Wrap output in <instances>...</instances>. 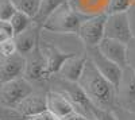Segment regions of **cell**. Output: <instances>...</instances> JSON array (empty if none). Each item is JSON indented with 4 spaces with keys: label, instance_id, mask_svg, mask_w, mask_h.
Segmentation results:
<instances>
[{
    "label": "cell",
    "instance_id": "30",
    "mask_svg": "<svg viewBox=\"0 0 135 120\" xmlns=\"http://www.w3.org/2000/svg\"><path fill=\"white\" fill-rule=\"evenodd\" d=\"M0 88H2V81H0Z\"/></svg>",
    "mask_w": 135,
    "mask_h": 120
},
{
    "label": "cell",
    "instance_id": "22",
    "mask_svg": "<svg viewBox=\"0 0 135 120\" xmlns=\"http://www.w3.org/2000/svg\"><path fill=\"white\" fill-rule=\"evenodd\" d=\"M15 53H18L16 50V43H15V39L11 38L3 43H0V54L3 57H9V56H14Z\"/></svg>",
    "mask_w": 135,
    "mask_h": 120
},
{
    "label": "cell",
    "instance_id": "6",
    "mask_svg": "<svg viewBox=\"0 0 135 120\" xmlns=\"http://www.w3.org/2000/svg\"><path fill=\"white\" fill-rule=\"evenodd\" d=\"M116 104L120 109L135 113V70L130 65L123 68L122 80L116 88Z\"/></svg>",
    "mask_w": 135,
    "mask_h": 120
},
{
    "label": "cell",
    "instance_id": "18",
    "mask_svg": "<svg viewBox=\"0 0 135 120\" xmlns=\"http://www.w3.org/2000/svg\"><path fill=\"white\" fill-rule=\"evenodd\" d=\"M11 26H12V30H14V37L20 34L22 31H25L31 23H32V18L28 16L27 14L22 12V11H16L14 14V16L11 18L9 20Z\"/></svg>",
    "mask_w": 135,
    "mask_h": 120
},
{
    "label": "cell",
    "instance_id": "21",
    "mask_svg": "<svg viewBox=\"0 0 135 120\" xmlns=\"http://www.w3.org/2000/svg\"><path fill=\"white\" fill-rule=\"evenodd\" d=\"M0 120H26L16 109L0 105Z\"/></svg>",
    "mask_w": 135,
    "mask_h": 120
},
{
    "label": "cell",
    "instance_id": "8",
    "mask_svg": "<svg viewBox=\"0 0 135 120\" xmlns=\"http://www.w3.org/2000/svg\"><path fill=\"white\" fill-rule=\"evenodd\" d=\"M104 38L116 39L123 43H127V45L132 41L126 12L107 14L105 26H104Z\"/></svg>",
    "mask_w": 135,
    "mask_h": 120
},
{
    "label": "cell",
    "instance_id": "2",
    "mask_svg": "<svg viewBox=\"0 0 135 120\" xmlns=\"http://www.w3.org/2000/svg\"><path fill=\"white\" fill-rule=\"evenodd\" d=\"M85 19L86 16L78 14L72 7L70 2H68L53 11L51 15L43 23L42 28L53 32V34H76L77 35V31Z\"/></svg>",
    "mask_w": 135,
    "mask_h": 120
},
{
    "label": "cell",
    "instance_id": "13",
    "mask_svg": "<svg viewBox=\"0 0 135 120\" xmlns=\"http://www.w3.org/2000/svg\"><path fill=\"white\" fill-rule=\"evenodd\" d=\"M46 107L47 111L53 113L57 120L64 119L66 115L74 111V107L69 99L60 91H49L46 93Z\"/></svg>",
    "mask_w": 135,
    "mask_h": 120
},
{
    "label": "cell",
    "instance_id": "25",
    "mask_svg": "<svg viewBox=\"0 0 135 120\" xmlns=\"http://www.w3.org/2000/svg\"><path fill=\"white\" fill-rule=\"evenodd\" d=\"M26 120H57V119L54 117L53 113H50V112L46 109V111H43V112H39V113H37V115H32V116L27 117Z\"/></svg>",
    "mask_w": 135,
    "mask_h": 120
},
{
    "label": "cell",
    "instance_id": "26",
    "mask_svg": "<svg viewBox=\"0 0 135 120\" xmlns=\"http://www.w3.org/2000/svg\"><path fill=\"white\" fill-rule=\"evenodd\" d=\"M131 43V49H128V65L135 70V39H132Z\"/></svg>",
    "mask_w": 135,
    "mask_h": 120
},
{
    "label": "cell",
    "instance_id": "12",
    "mask_svg": "<svg viewBox=\"0 0 135 120\" xmlns=\"http://www.w3.org/2000/svg\"><path fill=\"white\" fill-rule=\"evenodd\" d=\"M41 30H42V27L32 20V23L25 31H22L20 34L14 37L15 43H16V50L19 54H22L23 57H27L39 45Z\"/></svg>",
    "mask_w": 135,
    "mask_h": 120
},
{
    "label": "cell",
    "instance_id": "3",
    "mask_svg": "<svg viewBox=\"0 0 135 120\" xmlns=\"http://www.w3.org/2000/svg\"><path fill=\"white\" fill-rule=\"evenodd\" d=\"M31 93H34V86L26 77L3 82L0 88V105L15 109Z\"/></svg>",
    "mask_w": 135,
    "mask_h": 120
},
{
    "label": "cell",
    "instance_id": "29",
    "mask_svg": "<svg viewBox=\"0 0 135 120\" xmlns=\"http://www.w3.org/2000/svg\"><path fill=\"white\" fill-rule=\"evenodd\" d=\"M2 58H3V56H2V54H0V61H2Z\"/></svg>",
    "mask_w": 135,
    "mask_h": 120
},
{
    "label": "cell",
    "instance_id": "24",
    "mask_svg": "<svg viewBox=\"0 0 135 120\" xmlns=\"http://www.w3.org/2000/svg\"><path fill=\"white\" fill-rule=\"evenodd\" d=\"M126 15H127V20H128V26H130L132 39H135V4H132L126 11Z\"/></svg>",
    "mask_w": 135,
    "mask_h": 120
},
{
    "label": "cell",
    "instance_id": "1",
    "mask_svg": "<svg viewBox=\"0 0 135 120\" xmlns=\"http://www.w3.org/2000/svg\"><path fill=\"white\" fill-rule=\"evenodd\" d=\"M77 84L96 108L107 111L118 109L116 88L96 69L95 63L89 58L86 59L83 74Z\"/></svg>",
    "mask_w": 135,
    "mask_h": 120
},
{
    "label": "cell",
    "instance_id": "5",
    "mask_svg": "<svg viewBox=\"0 0 135 120\" xmlns=\"http://www.w3.org/2000/svg\"><path fill=\"white\" fill-rule=\"evenodd\" d=\"M107 14H100L86 18L77 31V37L83 42L85 49L96 47L100 41L104 38V26H105Z\"/></svg>",
    "mask_w": 135,
    "mask_h": 120
},
{
    "label": "cell",
    "instance_id": "20",
    "mask_svg": "<svg viewBox=\"0 0 135 120\" xmlns=\"http://www.w3.org/2000/svg\"><path fill=\"white\" fill-rule=\"evenodd\" d=\"M16 11V7L11 0H0V20L9 22Z\"/></svg>",
    "mask_w": 135,
    "mask_h": 120
},
{
    "label": "cell",
    "instance_id": "17",
    "mask_svg": "<svg viewBox=\"0 0 135 120\" xmlns=\"http://www.w3.org/2000/svg\"><path fill=\"white\" fill-rule=\"evenodd\" d=\"M68 2H70V0H41L38 12L32 18V20L42 27L43 23L46 22V19L51 15L53 11L55 8H58L60 6H62L64 3H68Z\"/></svg>",
    "mask_w": 135,
    "mask_h": 120
},
{
    "label": "cell",
    "instance_id": "4",
    "mask_svg": "<svg viewBox=\"0 0 135 120\" xmlns=\"http://www.w3.org/2000/svg\"><path fill=\"white\" fill-rule=\"evenodd\" d=\"M60 86H61L60 92H62L68 99H69V101L74 107L76 112L81 113L88 120H95L96 107L88 99V96L84 93V91L80 86H78L77 82H70V81L62 80L60 82Z\"/></svg>",
    "mask_w": 135,
    "mask_h": 120
},
{
    "label": "cell",
    "instance_id": "16",
    "mask_svg": "<svg viewBox=\"0 0 135 120\" xmlns=\"http://www.w3.org/2000/svg\"><path fill=\"white\" fill-rule=\"evenodd\" d=\"M109 0H70L72 7L86 18L100 14H107Z\"/></svg>",
    "mask_w": 135,
    "mask_h": 120
},
{
    "label": "cell",
    "instance_id": "7",
    "mask_svg": "<svg viewBox=\"0 0 135 120\" xmlns=\"http://www.w3.org/2000/svg\"><path fill=\"white\" fill-rule=\"evenodd\" d=\"M85 51L88 54V58L95 63L96 69L103 74L104 77L115 86V88H118L119 84H120V80H122L123 68H120L119 65H116L115 62H112L111 59H108L104 54L97 49V46L85 49Z\"/></svg>",
    "mask_w": 135,
    "mask_h": 120
},
{
    "label": "cell",
    "instance_id": "14",
    "mask_svg": "<svg viewBox=\"0 0 135 120\" xmlns=\"http://www.w3.org/2000/svg\"><path fill=\"white\" fill-rule=\"evenodd\" d=\"M86 59H88L86 51L83 54L77 53L74 56H72L70 58H68L58 72L61 78L66 80V81H70V82H78V80H80L81 74H83L84 66L86 63Z\"/></svg>",
    "mask_w": 135,
    "mask_h": 120
},
{
    "label": "cell",
    "instance_id": "9",
    "mask_svg": "<svg viewBox=\"0 0 135 120\" xmlns=\"http://www.w3.org/2000/svg\"><path fill=\"white\" fill-rule=\"evenodd\" d=\"M97 49L104 54V56L119 65L120 68L128 66V45L123 43L116 39L103 38L97 45Z\"/></svg>",
    "mask_w": 135,
    "mask_h": 120
},
{
    "label": "cell",
    "instance_id": "11",
    "mask_svg": "<svg viewBox=\"0 0 135 120\" xmlns=\"http://www.w3.org/2000/svg\"><path fill=\"white\" fill-rule=\"evenodd\" d=\"M25 77L28 81H45L46 76V59L39 45L26 57V72Z\"/></svg>",
    "mask_w": 135,
    "mask_h": 120
},
{
    "label": "cell",
    "instance_id": "23",
    "mask_svg": "<svg viewBox=\"0 0 135 120\" xmlns=\"http://www.w3.org/2000/svg\"><path fill=\"white\" fill-rule=\"evenodd\" d=\"M95 120H119V117L115 115V111H107V109L96 108Z\"/></svg>",
    "mask_w": 135,
    "mask_h": 120
},
{
    "label": "cell",
    "instance_id": "19",
    "mask_svg": "<svg viewBox=\"0 0 135 120\" xmlns=\"http://www.w3.org/2000/svg\"><path fill=\"white\" fill-rule=\"evenodd\" d=\"M11 2L14 3L18 11H22V12L27 14L31 18L37 15L41 4V0H11Z\"/></svg>",
    "mask_w": 135,
    "mask_h": 120
},
{
    "label": "cell",
    "instance_id": "15",
    "mask_svg": "<svg viewBox=\"0 0 135 120\" xmlns=\"http://www.w3.org/2000/svg\"><path fill=\"white\" fill-rule=\"evenodd\" d=\"M15 109L23 116L25 119L37 115L39 112H43L47 109L46 107V94H39V93H31L26 99L22 101Z\"/></svg>",
    "mask_w": 135,
    "mask_h": 120
},
{
    "label": "cell",
    "instance_id": "28",
    "mask_svg": "<svg viewBox=\"0 0 135 120\" xmlns=\"http://www.w3.org/2000/svg\"><path fill=\"white\" fill-rule=\"evenodd\" d=\"M11 38H14L11 34H8L7 31H4V30H2L0 28V43H3V42H6V41H8V39H11Z\"/></svg>",
    "mask_w": 135,
    "mask_h": 120
},
{
    "label": "cell",
    "instance_id": "27",
    "mask_svg": "<svg viewBox=\"0 0 135 120\" xmlns=\"http://www.w3.org/2000/svg\"><path fill=\"white\" fill-rule=\"evenodd\" d=\"M61 120H88L85 116H83L81 113H78V112H76V111H73V112H70L69 115H66L64 119H61Z\"/></svg>",
    "mask_w": 135,
    "mask_h": 120
},
{
    "label": "cell",
    "instance_id": "10",
    "mask_svg": "<svg viewBox=\"0 0 135 120\" xmlns=\"http://www.w3.org/2000/svg\"><path fill=\"white\" fill-rule=\"evenodd\" d=\"M26 72V57L15 53L14 56L3 57L0 61V81L7 82L19 77H25Z\"/></svg>",
    "mask_w": 135,
    "mask_h": 120
},
{
    "label": "cell",
    "instance_id": "31",
    "mask_svg": "<svg viewBox=\"0 0 135 120\" xmlns=\"http://www.w3.org/2000/svg\"><path fill=\"white\" fill-rule=\"evenodd\" d=\"M132 120H135V119H132Z\"/></svg>",
    "mask_w": 135,
    "mask_h": 120
}]
</instances>
